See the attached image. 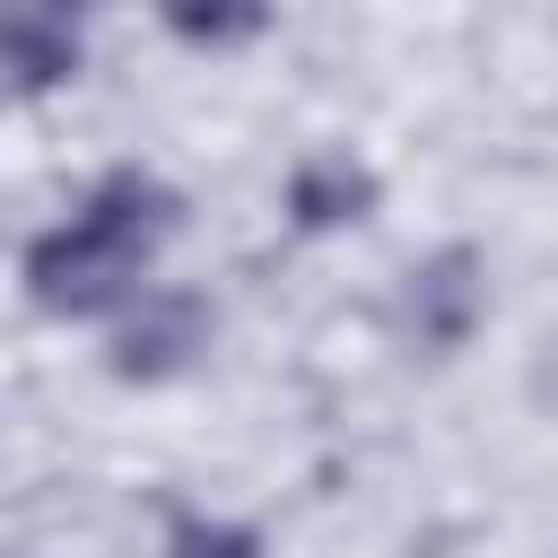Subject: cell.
I'll return each mask as SVG.
<instances>
[{"label": "cell", "mask_w": 558, "mask_h": 558, "mask_svg": "<svg viewBox=\"0 0 558 558\" xmlns=\"http://www.w3.org/2000/svg\"><path fill=\"white\" fill-rule=\"evenodd\" d=\"M471 323H480V253L471 244H445L401 288V340L427 349V357H445V349L471 340Z\"/></svg>", "instance_id": "cell-2"}, {"label": "cell", "mask_w": 558, "mask_h": 558, "mask_svg": "<svg viewBox=\"0 0 558 558\" xmlns=\"http://www.w3.org/2000/svg\"><path fill=\"white\" fill-rule=\"evenodd\" d=\"M192 349H209V305L183 296V288H140L122 340H113V375L131 384H157V375H183Z\"/></svg>", "instance_id": "cell-3"}, {"label": "cell", "mask_w": 558, "mask_h": 558, "mask_svg": "<svg viewBox=\"0 0 558 558\" xmlns=\"http://www.w3.org/2000/svg\"><path fill=\"white\" fill-rule=\"evenodd\" d=\"M174 235V192L140 166H113L61 227L26 244V296L44 314H105L140 288L148 253Z\"/></svg>", "instance_id": "cell-1"}, {"label": "cell", "mask_w": 558, "mask_h": 558, "mask_svg": "<svg viewBox=\"0 0 558 558\" xmlns=\"http://www.w3.org/2000/svg\"><path fill=\"white\" fill-rule=\"evenodd\" d=\"M166 558H262V541L244 523H218V514H174L166 523Z\"/></svg>", "instance_id": "cell-6"}, {"label": "cell", "mask_w": 558, "mask_h": 558, "mask_svg": "<svg viewBox=\"0 0 558 558\" xmlns=\"http://www.w3.org/2000/svg\"><path fill=\"white\" fill-rule=\"evenodd\" d=\"M366 209H375V174L349 166V157H314V166H296V183H288V218H296V227H349V218H366Z\"/></svg>", "instance_id": "cell-5"}, {"label": "cell", "mask_w": 558, "mask_h": 558, "mask_svg": "<svg viewBox=\"0 0 558 558\" xmlns=\"http://www.w3.org/2000/svg\"><path fill=\"white\" fill-rule=\"evenodd\" d=\"M78 70V26L52 17V9H9L0 17V87L9 96H35V87H61Z\"/></svg>", "instance_id": "cell-4"}, {"label": "cell", "mask_w": 558, "mask_h": 558, "mask_svg": "<svg viewBox=\"0 0 558 558\" xmlns=\"http://www.w3.org/2000/svg\"><path fill=\"white\" fill-rule=\"evenodd\" d=\"M174 26H183L192 44H227V35H244L253 17H174Z\"/></svg>", "instance_id": "cell-7"}]
</instances>
